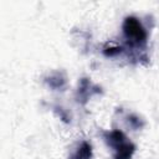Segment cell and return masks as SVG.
Listing matches in <instances>:
<instances>
[{
  "label": "cell",
  "instance_id": "obj_6",
  "mask_svg": "<svg viewBox=\"0 0 159 159\" xmlns=\"http://www.w3.org/2000/svg\"><path fill=\"white\" fill-rule=\"evenodd\" d=\"M127 119H128L129 125H130L132 128H134V129H140V128L144 125V120L140 119V118H139L138 116H135V114H129V116L127 117Z\"/></svg>",
  "mask_w": 159,
  "mask_h": 159
},
{
  "label": "cell",
  "instance_id": "obj_7",
  "mask_svg": "<svg viewBox=\"0 0 159 159\" xmlns=\"http://www.w3.org/2000/svg\"><path fill=\"white\" fill-rule=\"evenodd\" d=\"M123 52V48L120 46H109L103 50V55L106 57H116Z\"/></svg>",
  "mask_w": 159,
  "mask_h": 159
},
{
  "label": "cell",
  "instance_id": "obj_4",
  "mask_svg": "<svg viewBox=\"0 0 159 159\" xmlns=\"http://www.w3.org/2000/svg\"><path fill=\"white\" fill-rule=\"evenodd\" d=\"M45 82L52 89H63L67 84V77L65 72L56 71V72H52L50 76H47L45 78Z\"/></svg>",
  "mask_w": 159,
  "mask_h": 159
},
{
  "label": "cell",
  "instance_id": "obj_3",
  "mask_svg": "<svg viewBox=\"0 0 159 159\" xmlns=\"http://www.w3.org/2000/svg\"><path fill=\"white\" fill-rule=\"evenodd\" d=\"M102 93V89L99 86L92 83L88 78H81V81L78 82V88L76 92V98L77 102L81 104H86L88 102V99L94 96V94H99Z\"/></svg>",
  "mask_w": 159,
  "mask_h": 159
},
{
  "label": "cell",
  "instance_id": "obj_1",
  "mask_svg": "<svg viewBox=\"0 0 159 159\" xmlns=\"http://www.w3.org/2000/svg\"><path fill=\"white\" fill-rule=\"evenodd\" d=\"M103 139L108 147L113 149V159H132L135 153V144L132 143L127 135L119 130L113 129L103 133Z\"/></svg>",
  "mask_w": 159,
  "mask_h": 159
},
{
  "label": "cell",
  "instance_id": "obj_8",
  "mask_svg": "<svg viewBox=\"0 0 159 159\" xmlns=\"http://www.w3.org/2000/svg\"><path fill=\"white\" fill-rule=\"evenodd\" d=\"M55 112L58 114V117H61V119L62 120H65V122H70V117H68V114L66 113V111L63 109V108H61V107H55Z\"/></svg>",
  "mask_w": 159,
  "mask_h": 159
},
{
  "label": "cell",
  "instance_id": "obj_2",
  "mask_svg": "<svg viewBox=\"0 0 159 159\" xmlns=\"http://www.w3.org/2000/svg\"><path fill=\"white\" fill-rule=\"evenodd\" d=\"M123 36L128 45L134 48H142L147 45L148 34L140 20L135 16H127L122 25Z\"/></svg>",
  "mask_w": 159,
  "mask_h": 159
},
{
  "label": "cell",
  "instance_id": "obj_5",
  "mask_svg": "<svg viewBox=\"0 0 159 159\" xmlns=\"http://www.w3.org/2000/svg\"><path fill=\"white\" fill-rule=\"evenodd\" d=\"M92 155H93L92 145L88 142L83 140L78 144L75 152L70 155V159H92Z\"/></svg>",
  "mask_w": 159,
  "mask_h": 159
}]
</instances>
